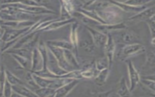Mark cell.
<instances>
[{"mask_svg":"<svg viewBox=\"0 0 155 97\" xmlns=\"http://www.w3.org/2000/svg\"><path fill=\"white\" fill-rule=\"evenodd\" d=\"M81 75L82 78H91L93 77H94V78L96 77V75L94 73V70L92 68L88 69L85 70L81 71Z\"/></svg>","mask_w":155,"mask_h":97,"instance_id":"cell-17","label":"cell"},{"mask_svg":"<svg viewBox=\"0 0 155 97\" xmlns=\"http://www.w3.org/2000/svg\"><path fill=\"white\" fill-rule=\"evenodd\" d=\"M79 79H73L71 82H68L67 85L60 89L58 92L57 97H64L79 82Z\"/></svg>","mask_w":155,"mask_h":97,"instance_id":"cell-10","label":"cell"},{"mask_svg":"<svg viewBox=\"0 0 155 97\" xmlns=\"http://www.w3.org/2000/svg\"><path fill=\"white\" fill-rule=\"evenodd\" d=\"M154 15H155V4L153 6H150L147 8L142 12L130 17L128 18V20L131 21H146L147 20L150 19Z\"/></svg>","mask_w":155,"mask_h":97,"instance_id":"cell-5","label":"cell"},{"mask_svg":"<svg viewBox=\"0 0 155 97\" xmlns=\"http://www.w3.org/2000/svg\"><path fill=\"white\" fill-rule=\"evenodd\" d=\"M146 22H147V24H150L155 26V15L152 16L150 19L147 20Z\"/></svg>","mask_w":155,"mask_h":97,"instance_id":"cell-23","label":"cell"},{"mask_svg":"<svg viewBox=\"0 0 155 97\" xmlns=\"http://www.w3.org/2000/svg\"><path fill=\"white\" fill-rule=\"evenodd\" d=\"M85 27L89 32L94 45L101 48H104L107 41V35L93 28L90 25H85Z\"/></svg>","mask_w":155,"mask_h":97,"instance_id":"cell-2","label":"cell"},{"mask_svg":"<svg viewBox=\"0 0 155 97\" xmlns=\"http://www.w3.org/2000/svg\"><path fill=\"white\" fill-rule=\"evenodd\" d=\"M127 27V25L124 22H119L117 24H99L96 25V30L99 32L106 34L108 32L118 30H124Z\"/></svg>","mask_w":155,"mask_h":97,"instance_id":"cell-7","label":"cell"},{"mask_svg":"<svg viewBox=\"0 0 155 97\" xmlns=\"http://www.w3.org/2000/svg\"><path fill=\"white\" fill-rule=\"evenodd\" d=\"M120 41L127 44L137 43V38L135 34L130 31H124L120 34Z\"/></svg>","mask_w":155,"mask_h":97,"instance_id":"cell-8","label":"cell"},{"mask_svg":"<svg viewBox=\"0 0 155 97\" xmlns=\"http://www.w3.org/2000/svg\"><path fill=\"white\" fill-rule=\"evenodd\" d=\"M153 97H155V95H153Z\"/></svg>","mask_w":155,"mask_h":97,"instance_id":"cell-25","label":"cell"},{"mask_svg":"<svg viewBox=\"0 0 155 97\" xmlns=\"http://www.w3.org/2000/svg\"><path fill=\"white\" fill-rule=\"evenodd\" d=\"M96 68L98 71H102L105 69L109 68V61L107 58H102L96 61Z\"/></svg>","mask_w":155,"mask_h":97,"instance_id":"cell-13","label":"cell"},{"mask_svg":"<svg viewBox=\"0 0 155 97\" xmlns=\"http://www.w3.org/2000/svg\"><path fill=\"white\" fill-rule=\"evenodd\" d=\"M79 44L81 45V47L82 48H84L89 53L93 52L94 50V44L93 41L90 42V41L87 39H82Z\"/></svg>","mask_w":155,"mask_h":97,"instance_id":"cell-14","label":"cell"},{"mask_svg":"<svg viewBox=\"0 0 155 97\" xmlns=\"http://www.w3.org/2000/svg\"><path fill=\"white\" fill-rule=\"evenodd\" d=\"M81 12V13L84 14V15L87 16L89 18L99 22L100 24H107V23L102 19L101 16L99 15V14L97 13L95 10H86V9H81V10L78 11Z\"/></svg>","mask_w":155,"mask_h":97,"instance_id":"cell-9","label":"cell"},{"mask_svg":"<svg viewBox=\"0 0 155 97\" xmlns=\"http://www.w3.org/2000/svg\"><path fill=\"white\" fill-rule=\"evenodd\" d=\"M141 81L142 84H143L145 85L148 87L150 89L153 90V92H155V82L148 80V79H142Z\"/></svg>","mask_w":155,"mask_h":97,"instance_id":"cell-20","label":"cell"},{"mask_svg":"<svg viewBox=\"0 0 155 97\" xmlns=\"http://www.w3.org/2000/svg\"><path fill=\"white\" fill-rule=\"evenodd\" d=\"M117 95L120 97H130V91L127 85L125 79L122 77L119 83V87L117 90Z\"/></svg>","mask_w":155,"mask_h":97,"instance_id":"cell-11","label":"cell"},{"mask_svg":"<svg viewBox=\"0 0 155 97\" xmlns=\"http://www.w3.org/2000/svg\"><path fill=\"white\" fill-rule=\"evenodd\" d=\"M127 64L128 67V75H129L130 82V86L129 90L130 92H131L135 89V88L139 84L140 80V78L138 72L135 69L131 61L128 60Z\"/></svg>","mask_w":155,"mask_h":97,"instance_id":"cell-3","label":"cell"},{"mask_svg":"<svg viewBox=\"0 0 155 97\" xmlns=\"http://www.w3.org/2000/svg\"><path fill=\"white\" fill-rule=\"evenodd\" d=\"M77 26L74 24L73 26L72 30H71V42L72 44L74 45L76 47H77V45L78 44V38L77 36Z\"/></svg>","mask_w":155,"mask_h":97,"instance_id":"cell-18","label":"cell"},{"mask_svg":"<svg viewBox=\"0 0 155 97\" xmlns=\"http://www.w3.org/2000/svg\"><path fill=\"white\" fill-rule=\"evenodd\" d=\"M145 51V47L139 43L125 45L120 52L119 59L124 60L131 56L140 54Z\"/></svg>","mask_w":155,"mask_h":97,"instance_id":"cell-1","label":"cell"},{"mask_svg":"<svg viewBox=\"0 0 155 97\" xmlns=\"http://www.w3.org/2000/svg\"><path fill=\"white\" fill-rule=\"evenodd\" d=\"M113 97H120V96H119V95H115V96H114Z\"/></svg>","mask_w":155,"mask_h":97,"instance_id":"cell-24","label":"cell"},{"mask_svg":"<svg viewBox=\"0 0 155 97\" xmlns=\"http://www.w3.org/2000/svg\"><path fill=\"white\" fill-rule=\"evenodd\" d=\"M145 65L150 67L155 66V53L151 51H149L147 53V60Z\"/></svg>","mask_w":155,"mask_h":97,"instance_id":"cell-16","label":"cell"},{"mask_svg":"<svg viewBox=\"0 0 155 97\" xmlns=\"http://www.w3.org/2000/svg\"><path fill=\"white\" fill-rule=\"evenodd\" d=\"M108 38L107 43L105 45L104 50L106 54V57L107 58L108 61H109V68L111 67L112 62L114 58V50H115V43L114 40L112 36L108 33L107 35Z\"/></svg>","mask_w":155,"mask_h":97,"instance_id":"cell-6","label":"cell"},{"mask_svg":"<svg viewBox=\"0 0 155 97\" xmlns=\"http://www.w3.org/2000/svg\"><path fill=\"white\" fill-rule=\"evenodd\" d=\"M108 73H109L108 68L105 69L102 71H100V72L97 74V75L94 78L95 84L99 86L104 85L106 82Z\"/></svg>","mask_w":155,"mask_h":97,"instance_id":"cell-12","label":"cell"},{"mask_svg":"<svg viewBox=\"0 0 155 97\" xmlns=\"http://www.w3.org/2000/svg\"><path fill=\"white\" fill-rule=\"evenodd\" d=\"M142 79H148V80H151V81H153L155 82V75H148V76H142Z\"/></svg>","mask_w":155,"mask_h":97,"instance_id":"cell-22","label":"cell"},{"mask_svg":"<svg viewBox=\"0 0 155 97\" xmlns=\"http://www.w3.org/2000/svg\"><path fill=\"white\" fill-rule=\"evenodd\" d=\"M66 54H67V59H68V61H69V62H70V63L71 62V64L72 65H73L74 66H75V67L79 68V65L78 62L76 61V60L74 56H73V55L71 52H68V51L66 53Z\"/></svg>","mask_w":155,"mask_h":97,"instance_id":"cell-19","label":"cell"},{"mask_svg":"<svg viewBox=\"0 0 155 97\" xmlns=\"http://www.w3.org/2000/svg\"><path fill=\"white\" fill-rule=\"evenodd\" d=\"M113 90H110L105 92H101V93H97L96 94H94L93 96L91 97H110V95L112 93Z\"/></svg>","mask_w":155,"mask_h":97,"instance_id":"cell-21","label":"cell"},{"mask_svg":"<svg viewBox=\"0 0 155 97\" xmlns=\"http://www.w3.org/2000/svg\"><path fill=\"white\" fill-rule=\"evenodd\" d=\"M110 3H112V4H114L115 5L118 6L120 8H122L123 10L127 12H133V13H140L146 9L147 8L151 6V4L153 3L155 1H151L149 3L142 5V6H132L129 5L124 4L121 1H110Z\"/></svg>","mask_w":155,"mask_h":97,"instance_id":"cell-4","label":"cell"},{"mask_svg":"<svg viewBox=\"0 0 155 97\" xmlns=\"http://www.w3.org/2000/svg\"><path fill=\"white\" fill-rule=\"evenodd\" d=\"M150 1H151L147 0H128L122 2H123L125 4L132 6H142L149 3Z\"/></svg>","mask_w":155,"mask_h":97,"instance_id":"cell-15","label":"cell"}]
</instances>
